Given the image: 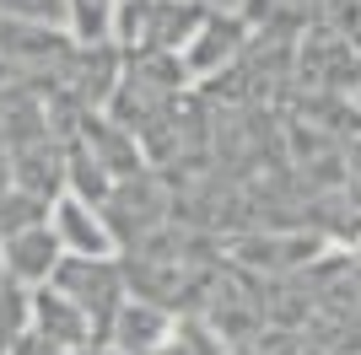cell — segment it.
<instances>
[{
	"instance_id": "6da1fadb",
	"label": "cell",
	"mask_w": 361,
	"mask_h": 355,
	"mask_svg": "<svg viewBox=\"0 0 361 355\" xmlns=\"http://www.w3.org/2000/svg\"><path fill=\"white\" fill-rule=\"evenodd\" d=\"M350 156H356V162H350V173H356V183H361V140H356V151H350Z\"/></svg>"
}]
</instances>
